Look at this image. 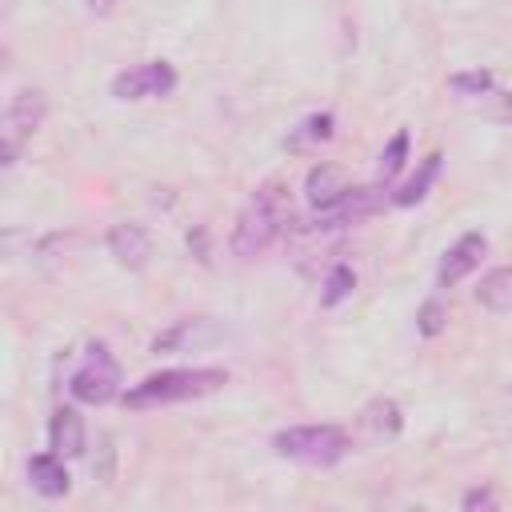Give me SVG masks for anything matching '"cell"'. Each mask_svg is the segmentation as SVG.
<instances>
[{
    "label": "cell",
    "instance_id": "9a60e30c",
    "mask_svg": "<svg viewBox=\"0 0 512 512\" xmlns=\"http://www.w3.org/2000/svg\"><path fill=\"white\" fill-rule=\"evenodd\" d=\"M476 300H480L488 312H512V268H492V272L480 280Z\"/></svg>",
    "mask_w": 512,
    "mask_h": 512
},
{
    "label": "cell",
    "instance_id": "9c48e42d",
    "mask_svg": "<svg viewBox=\"0 0 512 512\" xmlns=\"http://www.w3.org/2000/svg\"><path fill=\"white\" fill-rule=\"evenodd\" d=\"M48 444H52V452H60L64 460H72V456H80L84 452V444H88V432H84V416L76 412V408H56L52 412V420H48Z\"/></svg>",
    "mask_w": 512,
    "mask_h": 512
},
{
    "label": "cell",
    "instance_id": "52a82bcc",
    "mask_svg": "<svg viewBox=\"0 0 512 512\" xmlns=\"http://www.w3.org/2000/svg\"><path fill=\"white\" fill-rule=\"evenodd\" d=\"M484 252H488V236H484V232H464V236L444 252V260H440V268H436V288H456L464 276H472V272L480 268Z\"/></svg>",
    "mask_w": 512,
    "mask_h": 512
},
{
    "label": "cell",
    "instance_id": "30bf717a",
    "mask_svg": "<svg viewBox=\"0 0 512 512\" xmlns=\"http://www.w3.org/2000/svg\"><path fill=\"white\" fill-rule=\"evenodd\" d=\"M28 480H32V488H36L40 496H48V500L68 496V488H72L60 452H36V456L28 460Z\"/></svg>",
    "mask_w": 512,
    "mask_h": 512
},
{
    "label": "cell",
    "instance_id": "7a4b0ae2",
    "mask_svg": "<svg viewBox=\"0 0 512 512\" xmlns=\"http://www.w3.org/2000/svg\"><path fill=\"white\" fill-rule=\"evenodd\" d=\"M224 384H228L224 368H164V372H152L140 384H132L120 400L132 412H148V408H164V404H180V400H200Z\"/></svg>",
    "mask_w": 512,
    "mask_h": 512
},
{
    "label": "cell",
    "instance_id": "3957f363",
    "mask_svg": "<svg viewBox=\"0 0 512 512\" xmlns=\"http://www.w3.org/2000/svg\"><path fill=\"white\" fill-rule=\"evenodd\" d=\"M276 456L304 468H332L352 452V436L340 424H296L272 436Z\"/></svg>",
    "mask_w": 512,
    "mask_h": 512
},
{
    "label": "cell",
    "instance_id": "ba28073f",
    "mask_svg": "<svg viewBox=\"0 0 512 512\" xmlns=\"http://www.w3.org/2000/svg\"><path fill=\"white\" fill-rule=\"evenodd\" d=\"M108 252H112V260L120 268H144L148 256H152V236H148V228L128 224V220L112 224L108 228Z\"/></svg>",
    "mask_w": 512,
    "mask_h": 512
},
{
    "label": "cell",
    "instance_id": "ac0fdd59",
    "mask_svg": "<svg viewBox=\"0 0 512 512\" xmlns=\"http://www.w3.org/2000/svg\"><path fill=\"white\" fill-rule=\"evenodd\" d=\"M404 160H408V132L400 128V132H396V136L384 144V152H380V164H376L380 184L396 180V176H400V168H404Z\"/></svg>",
    "mask_w": 512,
    "mask_h": 512
},
{
    "label": "cell",
    "instance_id": "6da1fadb",
    "mask_svg": "<svg viewBox=\"0 0 512 512\" xmlns=\"http://www.w3.org/2000/svg\"><path fill=\"white\" fill-rule=\"evenodd\" d=\"M284 232H292V200H288L284 184L268 180L240 208V216L232 224V236H228V248H232V256L252 260L260 252H268Z\"/></svg>",
    "mask_w": 512,
    "mask_h": 512
},
{
    "label": "cell",
    "instance_id": "4fadbf2b",
    "mask_svg": "<svg viewBox=\"0 0 512 512\" xmlns=\"http://www.w3.org/2000/svg\"><path fill=\"white\" fill-rule=\"evenodd\" d=\"M332 128H336V116H332V112H312V116L300 120V128L288 132L284 148H288V152H308V148L332 140Z\"/></svg>",
    "mask_w": 512,
    "mask_h": 512
},
{
    "label": "cell",
    "instance_id": "d6986e66",
    "mask_svg": "<svg viewBox=\"0 0 512 512\" xmlns=\"http://www.w3.org/2000/svg\"><path fill=\"white\" fill-rule=\"evenodd\" d=\"M440 328H444V304H440V300L420 304V312H416V332H420V336H436Z\"/></svg>",
    "mask_w": 512,
    "mask_h": 512
},
{
    "label": "cell",
    "instance_id": "5bb4252c",
    "mask_svg": "<svg viewBox=\"0 0 512 512\" xmlns=\"http://www.w3.org/2000/svg\"><path fill=\"white\" fill-rule=\"evenodd\" d=\"M436 176H440V152H428V156L420 160V172H416L412 180H404V184L392 192V204H396V208H412V204H420V200L428 196V188H432Z\"/></svg>",
    "mask_w": 512,
    "mask_h": 512
},
{
    "label": "cell",
    "instance_id": "8992f818",
    "mask_svg": "<svg viewBox=\"0 0 512 512\" xmlns=\"http://www.w3.org/2000/svg\"><path fill=\"white\" fill-rule=\"evenodd\" d=\"M172 88H176V68L168 60H144L112 76L116 100H156V96H168Z\"/></svg>",
    "mask_w": 512,
    "mask_h": 512
},
{
    "label": "cell",
    "instance_id": "2e32d148",
    "mask_svg": "<svg viewBox=\"0 0 512 512\" xmlns=\"http://www.w3.org/2000/svg\"><path fill=\"white\" fill-rule=\"evenodd\" d=\"M352 288H356V272H352V264L336 260V264L324 272V292H320V304H324V308H336L340 300H348V296H352Z\"/></svg>",
    "mask_w": 512,
    "mask_h": 512
},
{
    "label": "cell",
    "instance_id": "44dd1931",
    "mask_svg": "<svg viewBox=\"0 0 512 512\" xmlns=\"http://www.w3.org/2000/svg\"><path fill=\"white\" fill-rule=\"evenodd\" d=\"M84 8H88V12H100V16H104V12H112V8H116V0H84Z\"/></svg>",
    "mask_w": 512,
    "mask_h": 512
},
{
    "label": "cell",
    "instance_id": "e0dca14e",
    "mask_svg": "<svg viewBox=\"0 0 512 512\" xmlns=\"http://www.w3.org/2000/svg\"><path fill=\"white\" fill-rule=\"evenodd\" d=\"M448 88H452L460 100L480 104V100L496 88V76H492V72H484V68H472V72H456V76H448Z\"/></svg>",
    "mask_w": 512,
    "mask_h": 512
},
{
    "label": "cell",
    "instance_id": "8fae6325",
    "mask_svg": "<svg viewBox=\"0 0 512 512\" xmlns=\"http://www.w3.org/2000/svg\"><path fill=\"white\" fill-rule=\"evenodd\" d=\"M348 188H352V184H344L340 168H332V164H316V168H308V176H304V196H308V204H312L316 212L332 208Z\"/></svg>",
    "mask_w": 512,
    "mask_h": 512
},
{
    "label": "cell",
    "instance_id": "5b68a950",
    "mask_svg": "<svg viewBox=\"0 0 512 512\" xmlns=\"http://www.w3.org/2000/svg\"><path fill=\"white\" fill-rule=\"evenodd\" d=\"M68 392L72 400L80 404H108L116 392H120V364L112 360V352L104 344H92L84 364L72 372L68 380Z\"/></svg>",
    "mask_w": 512,
    "mask_h": 512
},
{
    "label": "cell",
    "instance_id": "ffe728a7",
    "mask_svg": "<svg viewBox=\"0 0 512 512\" xmlns=\"http://www.w3.org/2000/svg\"><path fill=\"white\" fill-rule=\"evenodd\" d=\"M460 508H464V512H476V508H496V492H492V488H472V492H464Z\"/></svg>",
    "mask_w": 512,
    "mask_h": 512
},
{
    "label": "cell",
    "instance_id": "277c9868",
    "mask_svg": "<svg viewBox=\"0 0 512 512\" xmlns=\"http://www.w3.org/2000/svg\"><path fill=\"white\" fill-rule=\"evenodd\" d=\"M44 116H48V100H44L40 88H20V92H12L8 108H4V140H0V164H4V168L16 164L20 144L44 124Z\"/></svg>",
    "mask_w": 512,
    "mask_h": 512
},
{
    "label": "cell",
    "instance_id": "7c38bea8",
    "mask_svg": "<svg viewBox=\"0 0 512 512\" xmlns=\"http://www.w3.org/2000/svg\"><path fill=\"white\" fill-rule=\"evenodd\" d=\"M400 424H404L400 404H396V400H388V396H376V400H372V404H364V412H360V428H364L368 436H376V440L396 436V432H400Z\"/></svg>",
    "mask_w": 512,
    "mask_h": 512
}]
</instances>
